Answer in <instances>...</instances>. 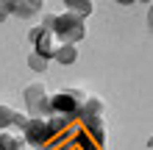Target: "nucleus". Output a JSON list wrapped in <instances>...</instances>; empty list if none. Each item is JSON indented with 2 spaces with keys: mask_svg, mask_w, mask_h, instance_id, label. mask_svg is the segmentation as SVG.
Masks as SVG:
<instances>
[{
  "mask_svg": "<svg viewBox=\"0 0 153 150\" xmlns=\"http://www.w3.org/2000/svg\"><path fill=\"white\" fill-rule=\"evenodd\" d=\"M22 139L28 145H33V147H45L50 142V125H48V120L31 117L28 122H25V128H22Z\"/></svg>",
  "mask_w": 153,
  "mask_h": 150,
  "instance_id": "7ed1b4c3",
  "label": "nucleus"
},
{
  "mask_svg": "<svg viewBox=\"0 0 153 150\" xmlns=\"http://www.w3.org/2000/svg\"><path fill=\"white\" fill-rule=\"evenodd\" d=\"M25 122H28V117H25V114L8 109V106H0V131H11V128L22 131Z\"/></svg>",
  "mask_w": 153,
  "mask_h": 150,
  "instance_id": "423d86ee",
  "label": "nucleus"
},
{
  "mask_svg": "<svg viewBox=\"0 0 153 150\" xmlns=\"http://www.w3.org/2000/svg\"><path fill=\"white\" fill-rule=\"evenodd\" d=\"M28 67L33 69V72H45V69H48V61H45L42 56H36V53H33V56L28 58Z\"/></svg>",
  "mask_w": 153,
  "mask_h": 150,
  "instance_id": "f8f14e48",
  "label": "nucleus"
},
{
  "mask_svg": "<svg viewBox=\"0 0 153 150\" xmlns=\"http://www.w3.org/2000/svg\"><path fill=\"white\" fill-rule=\"evenodd\" d=\"M78 122H81V128H84V134L103 150V145H106V128H103V117L100 114H97V117H84Z\"/></svg>",
  "mask_w": 153,
  "mask_h": 150,
  "instance_id": "39448f33",
  "label": "nucleus"
},
{
  "mask_svg": "<svg viewBox=\"0 0 153 150\" xmlns=\"http://www.w3.org/2000/svg\"><path fill=\"white\" fill-rule=\"evenodd\" d=\"M8 11H11V3H0V20H6Z\"/></svg>",
  "mask_w": 153,
  "mask_h": 150,
  "instance_id": "ddd939ff",
  "label": "nucleus"
},
{
  "mask_svg": "<svg viewBox=\"0 0 153 150\" xmlns=\"http://www.w3.org/2000/svg\"><path fill=\"white\" fill-rule=\"evenodd\" d=\"M0 150H25L22 134H14V131H0Z\"/></svg>",
  "mask_w": 153,
  "mask_h": 150,
  "instance_id": "0eeeda50",
  "label": "nucleus"
},
{
  "mask_svg": "<svg viewBox=\"0 0 153 150\" xmlns=\"http://www.w3.org/2000/svg\"><path fill=\"white\" fill-rule=\"evenodd\" d=\"M11 11H17V17H33L42 11V3H11Z\"/></svg>",
  "mask_w": 153,
  "mask_h": 150,
  "instance_id": "9d476101",
  "label": "nucleus"
},
{
  "mask_svg": "<svg viewBox=\"0 0 153 150\" xmlns=\"http://www.w3.org/2000/svg\"><path fill=\"white\" fill-rule=\"evenodd\" d=\"M53 58L61 61V64H73V61L78 58L75 45H59V47H56V53H53Z\"/></svg>",
  "mask_w": 153,
  "mask_h": 150,
  "instance_id": "1a4fd4ad",
  "label": "nucleus"
},
{
  "mask_svg": "<svg viewBox=\"0 0 153 150\" xmlns=\"http://www.w3.org/2000/svg\"><path fill=\"white\" fill-rule=\"evenodd\" d=\"M84 100H86V95L81 89H64V92L50 95V109H53V114L78 120V111H81V106H84Z\"/></svg>",
  "mask_w": 153,
  "mask_h": 150,
  "instance_id": "f03ea898",
  "label": "nucleus"
},
{
  "mask_svg": "<svg viewBox=\"0 0 153 150\" xmlns=\"http://www.w3.org/2000/svg\"><path fill=\"white\" fill-rule=\"evenodd\" d=\"M45 28H48L56 39H61V45H75L78 39L86 36V25L75 14H56V17H45Z\"/></svg>",
  "mask_w": 153,
  "mask_h": 150,
  "instance_id": "f257e3e1",
  "label": "nucleus"
},
{
  "mask_svg": "<svg viewBox=\"0 0 153 150\" xmlns=\"http://www.w3.org/2000/svg\"><path fill=\"white\" fill-rule=\"evenodd\" d=\"M45 95H48V89H45L42 83H33V86H28V89H25V106H28V109H33V106H36Z\"/></svg>",
  "mask_w": 153,
  "mask_h": 150,
  "instance_id": "6e6552de",
  "label": "nucleus"
},
{
  "mask_svg": "<svg viewBox=\"0 0 153 150\" xmlns=\"http://www.w3.org/2000/svg\"><path fill=\"white\" fill-rule=\"evenodd\" d=\"M67 8H70V14L81 17V20L92 14V3H78V0H67Z\"/></svg>",
  "mask_w": 153,
  "mask_h": 150,
  "instance_id": "9b49d317",
  "label": "nucleus"
},
{
  "mask_svg": "<svg viewBox=\"0 0 153 150\" xmlns=\"http://www.w3.org/2000/svg\"><path fill=\"white\" fill-rule=\"evenodd\" d=\"M28 42L33 45V53H36V56H42L45 61L53 58V53H56V36H53L45 25H39V28H33L28 33Z\"/></svg>",
  "mask_w": 153,
  "mask_h": 150,
  "instance_id": "20e7f679",
  "label": "nucleus"
}]
</instances>
